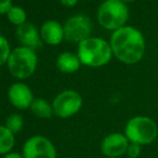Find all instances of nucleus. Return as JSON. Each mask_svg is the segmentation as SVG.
<instances>
[{
    "label": "nucleus",
    "mask_w": 158,
    "mask_h": 158,
    "mask_svg": "<svg viewBox=\"0 0 158 158\" xmlns=\"http://www.w3.org/2000/svg\"><path fill=\"white\" fill-rule=\"evenodd\" d=\"M15 36L19 41L21 46L27 47L32 50H37L42 47V39L40 36V29H38L32 23L26 22L15 29Z\"/></svg>",
    "instance_id": "11"
},
{
    "label": "nucleus",
    "mask_w": 158,
    "mask_h": 158,
    "mask_svg": "<svg viewBox=\"0 0 158 158\" xmlns=\"http://www.w3.org/2000/svg\"><path fill=\"white\" fill-rule=\"evenodd\" d=\"M4 126L13 133V134H16V133L21 132L22 129L24 128V118L22 115L19 114H11L6 117V122H4Z\"/></svg>",
    "instance_id": "17"
},
{
    "label": "nucleus",
    "mask_w": 158,
    "mask_h": 158,
    "mask_svg": "<svg viewBox=\"0 0 158 158\" xmlns=\"http://www.w3.org/2000/svg\"><path fill=\"white\" fill-rule=\"evenodd\" d=\"M40 36L44 43L48 46H58L64 40V25L55 20H48L40 27Z\"/></svg>",
    "instance_id": "12"
},
{
    "label": "nucleus",
    "mask_w": 158,
    "mask_h": 158,
    "mask_svg": "<svg viewBox=\"0 0 158 158\" xmlns=\"http://www.w3.org/2000/svg\"><path fill=\"white\" fill-rule=\"evenodd\" d=\"M77 54L82 65L92 68L106 66L113 59V52L109 40L90 36L77 44Z\"/></svg>",
    "instance_id": "2"
},
{
    "label": "nucleus",
    "mask_w": 158,
    "mask_h": 158,
    "mask_svg": "<svg viewBox=\"0 0 158 158\" xmlns=\"http://www.w3.org/2000/svg\"><path fill=\"white\" fill-rule=\"evenodd\" d=\"M54 115L61 119L71 118L77 115L83 106V97L75 90H64L52 101Z\"/></svg>",
    "instance_id": "6"
},
{
    "label": "nucleus",
    "mask_w": 158,
    "mask_h": 158,
    "mask_svg": "<svg viewBox=\"0 0 158 158\" xmlns=\"http://www.w3.org/2000/svg\"><path fill=\"white\" fill-rule=\"evenodd\" d=\"M113 57L125 65H135L145 55L146 41L139 28L128 25L115 30L110 36Z\"/></svg>",
    "instance_id": "1"
},
{
    "label": "nucleus",
    "mask_w": 158,
    "mask_h": 158,
    "mask_svg": "<svg viewBox=\"0 0 158 158\" xmlns=\"http://www.w3.org/2000/svg\"><path fill=\"white\" fill-rule=\"evenodd\" d=\"M13 6L12 0H0V14H6Z\"/></svg>",
    "instance_id": "20"
},
{
    "label": "nucleus",
    "mask_w": 158,
    "mask_h": 158,
    "mask_svg": "<svg viewBox=\"0 0 158 158\" xmlns=\"http://www.w3.org/2000/svg\"><path fill=\"white\" fill-rule=\"evenodd\" d=\"M80 0H59L61 4L66 8H73L79 3Z\"/></svg>",
    "instance_id": "21"
},
{
    "label": "nucleus",
    "mask_w": 158,
    "mask_h": 158,
    "mask_svg": "<svg viewBox=\"0 0 158 158\" xmlns=\"http://www.w3.org/2000/svg\"><path fill=\"white\" fill-rule=\"evenodd\" d=\"M124 134L130 143L141 146L150 145L158 138V126L153 118L137 115L128 119L124 128Z\"/></svg>",
    "instance_id": "4"
},
{
    "label": "nucleus",
    "mask_w": 158,
    "mask_h": 158,
    "mask_svg": "<svg viewBox=\"0 0 158 158\" xmlns=\"http://www.w3.org/2000/svg\"><path fill=\"white\" fill-rule=\"evenodd\" d=\"M142 153V146L135 143H129L126 151V155L128 158H139Z\"/></svg>",
    "instance_id": "19"
},
{
    "label": "nucleus",
    "mask_w": 158,
    "mask_h": 158,
    "mask_svg": "<svg viewBox=\"0 0 158 158\" xmlns=\"http://www.w3.org/2000/svg\"><path fill=\"white\" fill-rule=\"evenodd\" d=\"M123 2H125L126 4H130V3H133V2H135L137 0H122Z\"/></svg>",
    "instance_id": "23"
},
{
    "label": "nucleus",
    "mask_w": 158,
    "mask_h": 158,
    "mask_svg": "<svg viewBox=\"0 0 158 158\" xmlns=\"http://www.w3.org/2000/svg\"><path fill=\"white\" fill-rule=\"evenodd\" d=\"M93 29L94 25L90 17L83 13H77L64 22V40L70 43L79 44L83 40L93 36Z\"/></svg>",
    "instance_id": "7"
},
{
    "label": "nucleus",
    "mask_w": 158,
    "mask_h": 158,
    "mask_svg": "<svg viewBox=\"0 0 158 158\" xmlns=\"http://www.w3.org/2000/svg\"><path fill=\"white\" fill-rule=\"evenodd\" d=\"M6 67L11 75L19 81L28 79L38 67V55L35 50L19 46L12 49Z\"/></svg>",
    "instance_id": "5"
},
{
    "label": "nucleus",
    "mask_w": 158,
    "mask_h": 158,
    "mask_svg": "<svg viewBox=\"0 0 158 158\" xmlns=\"http://www.w3.org/2000/svg\"><path fill=\"white\" fill-rule=\"evenodd\" d=\"M8 100L17 110H27L31 106L35 97L32 90L23 81L12 84L8 89Z\"/></svg>",
    "instance_id": "10"
},
{
    "label": "nucleus",
    "mask_w": 158,
    "mask_h": 158,
    "mask_svg": "<svg viewBox=\"0 0 158 158\" xmlns=\"http://www.w3.org/2000/svg\"><path fill=\"white\" fill-rule=\"evenodd\" d=\"M22 155L24 158H57V150L48 138L38 134L26 140Z\"/></svg>",
    "instance_id": "8"
},
{
    "label": "nucleus",
    "mask_w": 158,
    "mask_h": 158,
    "mask_svg": "<svg viewBox=\"0 0 158 158\" xmlns=\"http://www.w3.org/2000/svg\"><path fill=\"white\" fill-rule=\"evenodd\" d=\"M57 70L63 74H74L80 70L82 63L80 61V57L77 53H73L71 51H64L58 54L55 61Z\"/></svg>",
    "instance_id": "13"
},
{
    "label": "nucleus",
    "mask_w": 158,
    "mask_h": 158,
    "mask_svg": "<svg viewBox=\"0 0 158 158\" xmlns=\"http://www.w3.org/2000/svg\"><path fill=\"white\" fill-rule=\"evenodd\" d=\"M6 15L8 21L16 27L27 22V13L19 6H13Z\"/></svg>",
    "instance_id": "16"
},
{
    "label": "nucleus",
    "mask_w": 158,
    "mask_h": 158,
    "mask_svg": "<svg viewBox=\"0 0 158 158\" xmlns=\"http://www.w3.org/2000/svg\"><path fill=\"white\" fill-rule=\"evenodd\" d=\"M129 143L124 132H111L101 140L100 152L108 158H119L126 155Z\"/></svg>",
    "instance_id": "9"
},
{
    "label": "nucleus",
    "mask_w": 158,
    "mask_h": 158,
    "mask_svg": "<svg viewBox=\"0 0 158 158\" xmlns=\"http://www.w3.org/2000/svg\"><path fill=\"white\" fill-rule=\"evenodd\" d=\"M11 46L9 40L4 36L0 35V66H3L4 64H6L9 60V56L11 54Z\"/></svg>",
    "instance_id": "18"
},
{
    "label": "nucleus",
    "mask_w": 158,
    "mask_h": 158,
    "mask_svg": "<svg viewBox=\"0 0 158 158\" xmlns=\"http://www.w3.org/2000/svg\"><path fill=\"white\" fill-rule=\"evenodd\" d=\"M15 145V134H13L4 124H0V155L4 156L12 152Z\"/></svg>",
    "instance_id": "15"
},
{
    "label": "nucleus",
    "mask_w": 158,
    "mask_h": 158,
    "mask_svg": "<svg viewBox=\"0 0 158 158\" xmlns=\"http://www.w3.org/2000/svg\"><path fill=\"white\" fill-rule=\"evenodd\" d=\"M29 110L35 117L41 119H48L54 115L52 102L50 103L48 100L42 97H35Z\"/></svg>",
    "instance_id": "14"
},
{
    "label": "nucleus",
    "mask_w": 158,
    "mask_h": 158,
    "mask_svg": "<svg viewBox=\"0 0 158 158\" xmlns=\"http://www.w3.org/2000/svg\"><path fill=\"white\" fill-rule=\"evenodd\" d=\"M129 16L130 10L128 4L122 0H103L96 12L98 24L111 33L126 26Z\"/></svg>",
    "instance_id": "3"
},
{
    "label": "nucleus",
    "mask_w": 158,
    "mask_h": 158,
    "mask_svg": "<svg viewBox=\"0 0 158 158\" xmlns=\"http://www.w3.org/2000/svg\"><path fill=\"white\" fill-rule=\"evenodd\" d=\"M2 158H24L22 153H17V152H10L8 154H6L4 156H2Z\"/></svg>",
    "instance_id": "22"
}]
</instances>
